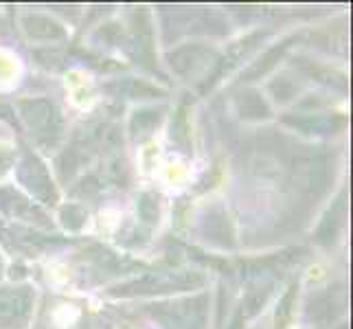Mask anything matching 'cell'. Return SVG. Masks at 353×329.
I'll return each mask as SVG.
<instances>
[{
  "mask_svg": "<svg viewBox=\"0 0 353 329\" xmlns=\"http://www.w3.org/2000/svg\"><path fill=\"white\" fill-rule=\"evenodd\" d=\"M33 290L29 286L0 288V329H24L33 312Z\"/></svg>",
  "mask_w": 353,
  "mask_h": 329,
  "instance_id": "5",
  "label": "cell"
},
{
  "mask_svg": "<svg viewBox=\"0 0 353 329\" xmlns=\"http://www.w3.org/2000/svg\"><path fill=\"white\" fill-rule=\"evenodd\" d=\"M20 117L33 137L35 145L51 150L64 137V119L48 99H22L18 103Z\"/></svg>",
  "mask_w": 353,
  "mask_h": 329,
  "instance_id": "2",
  "label": "cell"
},
{
  "mask_svg": "<svg viewBox=\"0 0 353 329\" xmlns=\"http://www.w3.org/2000/svg\"><path fill=\"white\" fill-rule=\"evenodd\" d=\"M0 270H3V266H0Z\"/></svg>",
  "mask_w": 353,
  "mask_h": 329,
  "instance_id": "20",
  "label": "cell"
},
{
  "mask_svg": "<svg viewBox=\"0 0 353 329\" xmlns=\"http://www.w3.org/2000/svg\"><path fill=\"white\" fill-rule=\"evenodd\" d=\"M169 59H172V66L176 68V72H180V75H185V77H193L196 70L206 68L209 62L220 64V57H217L213 48L198 46V44L178 48L176 53L169 55Z\"/></svg>",
  "mask_w": 353,
  "mask_h": 329,
  "instance_id": "7",
  "label": "cell"
},
{
  "mask_svg": "<svg viewBox=\"0 0 353 329\" xmlns=\"http://www.w3.org/2000/svg\"><path fill=\"white\" fill-rule=\"evenodd\" d=\"M163 112H165V108H158V110L156 108H148V110H139V112H134L132 123H130L134 141L150 139L152 132L156 130V126L161 123Z\"/></svg>",
  "mask_w": 353,
  "mask_h": 329,
  "instance_id": "11",
  "label": "cell"
},
{
  "mask_svg": "<svg viewBox=\"0 0 353 329\" xmlns=\"http://www.w3.org/2000/svg\"><path fill=\"white\" fill-rule=\"evenodd\" d=\"M14 158L16 154L11 152V150H5V148H0V176H3L7 169L11 167V163H14Z\"/></svg>",
  "mask_w": 353,
  "mask_h": 329,
  "instance_id": "19",
  "label": "cell"
},
{
  "mask_svg": "<svg viewBox=\"0 0 353 329\" xmlns=\"http://www.w3.org/2000/svg\"><path fill=\"white\" fill-rule=\"evenodd\" d=\"M202 272L191 270H158L148 272L141 279L121 283L110 290L112 297H148V295H165V292H180V290H193L204 286Z\"/></svg>",
  "mask_w": 353,
  "mask_h": 329,
  "instance_id": "1",
  "label": "cell"
},
{
  "mask_svg": "<svg viewBox=\"0 0 353 329\" xmlns=\"http://www.w3.org/2000/svg\"><path fill=\"white\" fill-rule=\"evenodd\" d=\"M150 314L163 329H206L209 325V297H191L172 303L150 306Z\"/></svg>",
  "mask_w": 353,
  "mask_h": 329,
  "instance_id": "3",
  "label": "cell"
},
{
  "mask_svg": "<svg viewBox=\"0 0 353 329\" xmlns=\"http://www.w3.org/2000/svg\"><path fill=\"white\" fill-rule=\"evenodd\" d=\"M24 29L31 38H42V40H59L64 38V29L57 22L40 18V16H24Z\"/></svg>",
  "mask_w": 353,
  "mask_h": 329,
  "instance_id": "14",
  "label": "cell"
},
{
  "mask_svg": "<svg viewBox=\"0 0 353 329\" xmlns=\"http://www.w3.org/2000/svg\"><path fill=\"white\" fill-rule=\"evenodd\" d=\"M270 90L274 92L276 101H288L290 97H294V94H296L299 88H296V83L292 81L290 77H279L276 81H272Z\"/></svg>",
  "mask_w": 353,
  "mask_h": 329,
  "instance_id": "17",
  "label": "cell"
},
{
  "mask_svg": "<svg viewBox=\"0 0 353 329\" xmlns=\"http://www.w3.org/2000/svg\"><path fill=\"white\" fill-rule=\"evenodd\" d=\"M294 295H296V286H292L290 292L283 297V303H281V308L276 310V329H283L285 327V321H288V316H290V306H292V301H294Z\"/></svg>",
  "mask_w": 353,
  "mask_h": 329,
  "instance_id": "18",
  "label": "cell"
},
{
  "mask_svg": "<svg viewBox=\"0 0 353 329\" xmlns=\"http://www.w3.org/2000/svg\"><path fill=\"white\" fill-rule=\"evenodd\" d=\"M285 123L294 126L299 130H305L310 134H336L343 130L345 119L343 117H332V114H303L301 119H285Z\"/></svg>",
  "mask_w": 353,
  "mask_h": 329,
  "instance_id": "10",
  "label": "cell"
},
{
  "mask_svg": "<svg viewBox=\"0 0 353 329\" xmlns=\"http://www.w3.org/2000/svg\"><path fill=\"white\" fill-rule=\"evenodd\" d=\"M59 217H62V224L68 230H79L83 224H86V209L81 204H66L59 211Z\"/></svg>",
  "mask_w": 353,
  "mask_h": 329,
  "instance_id": "15",
  "label": "cell"
},
{
  "mask_svg": "<svg viewBox=\"0 0 353 329\" xmlns=\"http://www.w3.org/2000/svg\"><path fill=\"white\" fill-rule=\"evenodd\" d=\"M18 180H20V185H24V189H29L40 202L44 204L57 202V189L51 182L46 165L27 148H22V156L18 163Z\"/></svg>",
  "mask_w": 353,
  "mask_h": 329,
  "instance_id": "4",
  "label": "cell"
},
{
  "mask_svg": "<svg viewBox=\"0 0 353 329\" xmlns=\"http://www.w3.org/2000/svg\"><path fill=\"white\" fill-rule=\"evenodd\" d=\"M343 222H345V196H340L336 200V204L332 206V211L327 213L325 222L319 228V233H316V241L319 243H334Z\"/></svg>",
  "mask_w": 353,
  "mask_h": 329,
  "instance_id": "12",
  "label": "cell"
},
{
  "mask_svg": "<svg viewBox=\"0 0 353 329\" xmlns=\"http://www.w3.org/2000/svg\"><path fill=\"white\" fill-rule=\"evenodd\" d=\"M343 312V303L338 301V290H325L316 292L310 297L307 303V319L316 323H330Z\"/></svg>",
  "mask_w": 353,
  "mask_h": 329,
  "instance_id": "9",
  "label": "cell"
},
{
  "mask_svg": "<svg viewBox=\"0 0 353 329\" xmlns=\"http://www.w3.org/2000/svg\"><path fill=\"white\" fill-rule=\"evenodd\" d=\"M139 215L141 222H145L148 226L158 224V198L154 193H143L139 200Z\"/></svg>",
  "mask_w": 353,
  "mask_h": 329,
  "instance_id": "16",
  "label": "cell"
},
{
  "mask_svg": "<svg viewBox=\"0 0 353 329\" xmlns=\"http://www.w3.org/2000/svg\"><path fill=\"white\" fill-rule=\"evenodd\" d=\"M202 235L206 241L217 243L222 248H233L235 246V239H233V228H230V222L226 213L220 209V206H213L209 209V213L204 215L202 219Z\"/></svg>",
  "mask_w": 353,
  "mask_h": 329,
  "instance_id": "8",
  "label": "cell"
},
{
  "mask_svg": "<svg viewBox=\"0 0 353 329\" xmlns=\"http://www.w3.org/2000/svg\"><path fill=\"white\" fill-rule=\"evenodd\" d=\"M0 211H3L7 217L22 219V222L51 226V222H48V215L40 209V206L33 204L24 196H20L14 187H0Z\"/></svg>",
  "mask_w": 353,
  "mask_h": 329,
  "instance_id": "6",
  "label": "cell"
},
{
  "mask_svg": "<svg viewBox=\"0 0 353 329\" xmlns=\"http://www.w3.org/2000/svg\"><path fill=\"white\" fill-rule=\"evenodd\" d=\"M237 108L243 119H265L270 117V108L257 90H243L237 97Z\"/></svg>",
  "mask_w": 353,
  "mask_h": 329,
  "instance_id": "13",
  "label": "cell"
}]
</instances>
